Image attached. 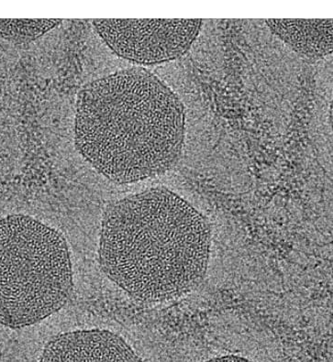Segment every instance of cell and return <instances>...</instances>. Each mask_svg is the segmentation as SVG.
<instances>
[{
	"label": "cell",
	"instance_id": "obj_1",
	"mask_svg": "<svg viewBox=\"0 0 333 362\" xmlns=\"http://www.w3.org/2000/svg\"><path fill=\"white\" fill-rule=\"evenodd\" d=\"M185 132L180 98L144 68L100 77L77 95V151L116 184H134L171 171L183 153Z\"/></svg>",
	"mask_w": 333,
	"mask_h": 362
},
{
	"label": "cell",
	"instance_id": "obj_2",
	"mask_svg": "<svg viewBox=\"0 0 333 362\" xmlns=\"http://www.w3.org/2000/svg\"><path fill=\"white\" fill-rule=\"evenodd\" d=\"M211 230L204 216L166 187L110 204L104 213L101 270L132 298L172 301L204 280Z\"/></svg>",
	"mask_w": 333,
	"mask_h": 362
},
{
	"label": "cell",
	"instance_id": "obj_3",
	"mask_svg": "<svg viewBox=\"0 0 333 362\" xmlns=\"http://www.w3.org/2000/svg\"><path fill=\"white\" fill-rule=\"evenodd\" d=\"M73 267L63 235L26 215L0 218V325L23 329L63 308Z\"/></svg>",
	"mask_w": 333,
	"mask_h": 362
},
{
	"label": "cell",
	"instance_id": "obj_4",
	"mask_svg": "<svg viewBox=\"0 0 333 362\" xmlns=\"http://www.w3.org/2000/svg\"><path fill=\"white\" fill-rule=\"evenodd\" d=\"M202 20H95L109 48L132 63L152 66L183 57L199 36Z\"/></svg>",
	"mask_w": 333,
	"mask_h": 362
},
{
	"label": "cell",
	"instance_id": "obj_5",
	"mask_svg": "<svg viewBox=\"0 0 333 362\" xmlns=\"http://www.w3.org/2000/svg\"><path fill=\"white\" fill-rule=\"evenodd\" d=\"M39 362H143L122 337L104 329L58 334Z\"/></svg>",
	"mask_w": 333,
	"mask_h": 362
},
{
	"label": "cell",
	"instance_id": "obj_6",
	"mask_svg": "<svg viewBox=\"0 0 333 362\" xmlns=\"http://www.w3.org/2000/svg\"><path fill=\"white\" fill-rule=\"evenodd\" d=\"M267 26L298 54L325 57L332 52V18L267 20Z\"/></svg>",
	"mask_w": 333,
	"mask_h": 362
},
{
	"label": "cell",
	"instance_id": "obj_7",
	"mask_svg": "<svg viewBox=\"0 0 333 362\" xmlns=\"http://www.w3.org/2000/svg\"><path fill=\"white\" fill-rule=\"evenodd\" d=\"M61 23V20H0V37L14 43H29Z\"/></svg>",
	"mask_w": 333,
	"mask_h": 362
},
{
	"label": "cell",
	"instance_id": "obj_8",
	"mask_svg": "<svg viewBox=\"0 0 333 362\" xmlns=\"http://www.w3.org/2000/svg\"><path fill=\"white\" fill-rule=\"evenodd\" d=\"M203 362H252L247 358L239 357V356L229 355L223 356V357H218L211 358V360Z\"/></svg>",
	"mask_w": 333,
	"mask_h": 362
}]
</instances>
